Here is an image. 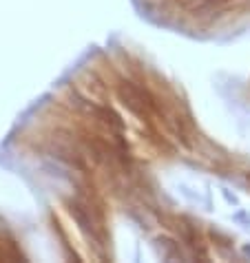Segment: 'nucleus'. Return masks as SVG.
Returning a JSON list of instances; mask_svg holds the SVG:
<instances>
[{
  "label": "nucleus",
  "mask_w": 250,
  "mask_h": 263,
  "mask_svg": "<svg viewBox=\"0 0 250 263\" xmlns=\"http://www.w3.org/2000/svg\"><path fill=\"white\" fill-rule=\"evenodd\" d=\"M66 212L71 215V219L75 221L77 230L85 234L87 241L93 243L96 252L102 256L109 248V230L107 221H104V212L100 208V204L93 197H89L85 190L75 193L73 197L66 199Z\"/></svg>",
  "instance_id": "f257e3e1"
}]
</instances>
